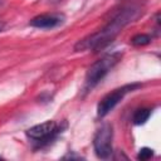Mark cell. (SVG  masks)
Segmentation results:
<instances>
[{"label":"cell","mask_w":161,"mask_h":161,"mask_svg":"<svg viewBox=\"0 0 161 161\" xmlns=\"http://www.w3.org/2000/svg\"><path fill=\"white\" fill-rule=\"evenodd\" d=\"M141 15V9L138 6L131 5L122 8L117 11L112 19L99 30L84 36L83 39L78 40L74 45L75 52H84V50H99L106 48L108 44L113 42V39L122 31V29L128 25L130 23L135 21Z\"/></svg>","instance_id":"6da1fadb"},{"label":"cell","mask_w":161,"mask_h":161,"mask_svg":"<svg viewBox=\"0 0 161 161\" xmlns=\"http://www.w3.org/2000/svg\"><path fill=\"white\" fill-rule=\"evenodd\" d=\"M121 58H122L121 53H112L104 55L103 58L93 63L87 70L84 79V89L91 91L92 88H94L107 75V73L121 60Z\"/></svg>","instance_id":"7a4b0ae2"},{"label":"cell","mask_w":161,"mask_h":161,"mask_svg":"<svg viewBox=\"0 0 161 161\" xmlns=\"http://www.w3.org/2000/svg\"><path fill=\"white\" fill-rule=\"evenodd\" d=\"M141 87L140 83H131V84H125L119 88H116L113 89L112 92H109L108 94H106L98 103L97 106V114L99 117H104L107 116L122 99L123 97L130 93V92H133L136 89H138Z\"/></svg>","instance_id":"3957f363"},{"label":"cell","mask_w":161,"mask_h":161,"mask_svg":"<svg viewBox=\"0 0 161 161\" xmlns=\"http://www.w3.org/2000/svg\"><path fill=\"white\" fill-rule=\"evenodd\" d=\"M59 125L55 121H45L43 123L35 125L26 131V136L36 143L38 147L50 143L59 133Z\"/></svg>","instance_id":"277c9868"},{"label":"cell","mask_w":161,"mask_h":161,"mask_svg":"<svg viewBox=\"0 0 161 161\" xmlns=\"http://www.w3.org/2000/svg\"><path fill=\"white\" fill-rule=\"evenodd\" d=\"M112 137L113 131L109 123H104L98 128L93 138L94 152L99 158H108L112 155Z\"/></svg>","instance_id":"5b68a950"},{"label":"cell","mask_w":161,"mask_h":161,"mask_svg":"<svg viewBox=\"0 0 161 161\" xmlns=\"http://www.w3.org/2000/svg\"><path fill=\"white\" fill-rule=\"evenodd\" d=\"M64 21V16L62 14H40L34 16L29 25L36 29H53L62 25Z\"/></svg>","instance_id":"8992f818"},{"label":"cell","mask_w":161,"mask_h":161,"mask_svg":"<svg viewBox=\"0 0 161 161\" xmlns=\"http://www.w3.org/2000/svg\"><path fill=\"white\" fill-rule=\"evenodd\" d=\"M150 114H151V109H148V108H140V109H137L133 113L132 121H133L135 125H143L148 119Z\"/></svg>","instance_id":"52a82bcc"},{"label":"cell","mask_w":161,"mask_h":161,"mask_svg":"<svg viewBox=\"0 0 161 161\" xmlns=\"http://www.w3.org/2000/svg\"><path fill=\"white\" fill-rule=\"evenodd\" d=\"M131 43L135 47H143V45H147L151 43V36L147 34H136L131 39Z\"/></svg>","instance_id":"ba28073f"},{"label":"cell","mask_w":161,"mask_h":161,"mask_svg":"<svg viewBox=\"0 0 161 161\" xmlns=\"http://www.w3.org/2000/svg\"><path fill=\"white\" fill-rule=\"evenodd\" d=\"M153 156V150L152 148H148V147H143L140 150L138 155H137V158L141 160V161H145V160H148Z\"/></svg>","instance_id":"9c48e42d"},{"label":"cell","mask_w":161,"mask_h":161,"mask_svg":"<svg viewBox=\"0 0 161 161\" xmlns=\"http://www.w3.org/2000/svg\"><path fill=\"white\" fill-rule=\"evenodd\" d=\"M4 28H5V23L4 21H0V33L4 30Z\"/></svg>","instance_id":"30bf717a"},{"label":"cell","mask_w":161,"mask_h":161,"mask_svg":"<svg viewBox=\"0 0 161 161\" xmlns=\"http://www.w3.org/2000/svg\"><path fill=\"white\" fill-rule=\"evenodd\" d=\"M50 3H53V4H58V3H60V1H63V0H49Z\"/></svg>","instance_id":"8fae6325"},{"label":"cell","mask_w":161,"mask_h":161,"mask_svg":"<svg viewBox=\"0 0 161 161\" xmlns=\"http://www.w3.org/2000/svg\"><path fill=\"white\" fill-rule=\"evenodd\" d=\"M1 3H3V0H0V5H1Z\"/></svg>","instance_id":"7c38bea8"}]
</instances>
